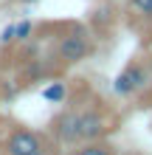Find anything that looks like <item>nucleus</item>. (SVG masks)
Masks as SVG:
<instances>
[{"mask_svg":"<svg viewBox=\"0 0 152 155\" xmlns=\"http://www.w3.org/2000/svg\"><path fill=\"white\" fill-rule=\"evenodd\" d=\"M3 155H57V147L45 133L28 130V127H11L0 141Z\"/></svg>","mask_w":152,"mask_h":155,"instance_id":"nucleus-1","label":"nucleus"},{"mask_svg":"<svg viewBox=\"0 0 152 155\" xmlns=\"http://www.w3.org/2000/svg\"><path fill=\"white\" fill-rule=\"evenodd\" d=\"M113 130V113L104 102L79 104V144L85 141H102Z\"/></svg>","mask_w":152,"mask_h":155,"instance_id":"nucleus-2","label":"nucleus"},{"mask_svg":"<svg viewBox=\"0 0 152 155\" xmlns=\"http://www.w3.org/2000/svg\"><path fill=\"white\" fill-rule=\"evenodd\" d=\"M93 54V37L82 25H73L68 34H62L57 42V59L62 65H76Z\"/></svg>","mask_w":152,"mask_h":155,"instance_id":"nucleus-3","label":"nucleus"},{"mask_svg":"<svg viewBox=\"0 0 152 155\" xmlns=\"http://www.w3.org/2000/svg\"><path fill=\"white\" fill-rule=\"evenodd\" d=\"M147 82H149V65L141 62V59H132V62H127V65L121 68V74L115 76L113 90L121 99H130V96H135L138 90H144Z\"/></svg>","mask_w":152,"mask_h":155,"instance_id":"nucleus-4","label":"nucleus"},{"mask_svg":"<svg viewBox=\"0 0 152 155\" xmlns=\"http://www.w3.org/2000/svg\"><path fill=\"white\" fill-rule=\"evenodd\" d=\"M51 135L57 144L76 147L79 144V104H70L51 118Z\"/></svg>","mask_w":152,"mask_h":155,"instance_id":"nucleus-5","label":"nucleus"},{"mask_svg":"<svg viewBox=\"0 0 152 155\" xmlns=\"http://www.w3.org/2000/svg\"><path fill=\"white\" fill-rule=\"evenodd\" d=\"M70 155H115V150L102 138V141H85V144H76V150L70 152Z\"/></svg>","mask_w":152,"mask_h":155,"instance_id":"nucleus-6","label":"nucleus"},{"mask_svg":"<svg viewBox=\"0 0 152 155\" xmlns=\"http://www.w3.org/2000/svg\"><path fill=\"white\" fill-rule=\"evenodd\" d=\"M42 99H45V102H53V104H62L68 99V85L65 82H51V85L42 90Z\"/></svg>","mask_w":152,"mask_h":155,"instance_id":"nucleus-7","label":"nucleus"},{"mask_svg":"<svg viewBox=\"0 0 152 155\" xmlns=\"http://www.w3.org/2000/svg\"><path fill=\"white\" fill-rule=\"evenodd\" d=\"M130 12L152 28V0H130Z\"/></svg>","mask_w":152,"mask_h":155,"instance_id":"nucleus-8","label":"nucleus"},{"mask_svg":"<svg viewBox=\"0 0 152 155\" xmlns=\"http://www.w3.org/2000/svg\"><path fill=\"white\" fill-rule=\"evenodd\" d=\"M31 34H34V23H31V20H23V23H17L14 42H25V40H31Z\"/></svg>","mask_w":152,"mask_h":155,"instance_id":"nucleus-9","label":"nucleus"},{"mask_svg":"<svg viewBox=\"0 0 152 155\" xmlns=\"http://www.w3.org/2000/svg\"><path fill=\"white\" fill-rule=\"evenodd\" d=\"M14 34H17V23H11V25H6V28L0 31V42H3V45H8V42H14Z\"/></svg>","mask_w":152,"mask_h":155,"instance_id":"nucleus-10","label":"nucleus"},{"mask_svg":"<svg viewBox=\"0 0 152 155\" xmlns=\"http://www.w3.org/2000/svg\"><path fill=\"white\" fill-rule=\"evenodd\" d=\"M147 107H152V90L147 93Z\"/></svg>","mask_w":152,"mask_h":155,"instance_id":"nucleus-11","label":"nucleus"},{"mask_svg":"<svg viewBox=\"0 0 152 155\" xmlns=\"http://www.w3.org/2000/svg\"><path fill=\"white\" fill-rule=\"evenodd\" d=\"M20 3H37V0H20Z\"/></svg>","mask_w":152,"mask_h":155,"instance_id":"nucleus-12","label":"nucleus"}]
</instances>
